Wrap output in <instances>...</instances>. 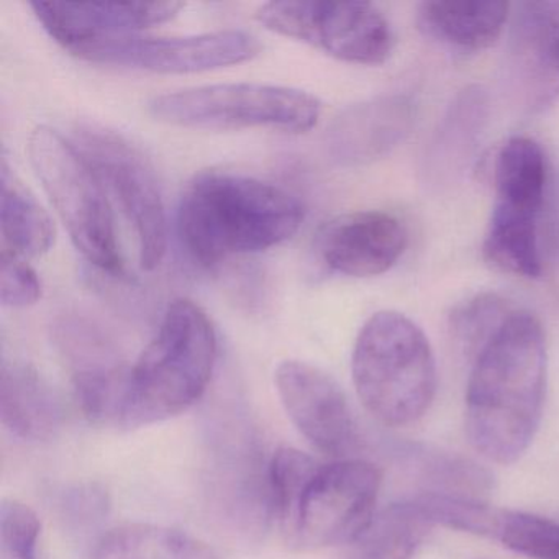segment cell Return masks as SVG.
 Listing matches in <instances>:
<instances>
[{"mask_svg": "<svg viewBox=\"0 0 559 559\" xmlns=\"http://www.w3.org/2000/svg\"><path fill=\"white\" fill-rule=\"evenodd\" d=\"M41 281L34 267L25 263L24 258L2 251L0 267V299L5 307L24 309L41 299Z\"/></svg>", "mask_w": 559, "mask_h": 559, "instance_id": "484cf974", "label": "cell"}, {"mask_svg": "<svg viewBox=\"0 0 559 559\" xmlns=\"http://www.w3.org/2000/svg\"><path fill=\"white\" fill-rule=\"evenodd\" d=\"M510 17L500 0H427L418 8V25L433 40L461 51L492 47Z\"/></svg>", "mask_w": 559, "mask_h": 559, "instance_id": "d6986e66", "label": "cell"}, {"mask_svg": "<svg viewBox=\"0 0 559 559\" xmlns=\"http://www.w3.org/2000/svg\"><path fill=\"white\" fill-rule=\"evenodd\" d=\"M257 19L267 31L346 63L382 64L394 48L391 24L369 2H270L258 9Z\"/></svg>", "mask_w": 559, "mask_h": 559, "instance_id": "30bf717a", "label": "cell"}, {"mask_svg": "<svg viewBox=\"0 0 559 559\" xmlns=\"http://www.w3.org/2000/svg\"><path fill=\"white\" fill-rule=\"evenodd\" d=\"M352 374L362 407L385 427L420 420L437 395L430 342L420 326L392 310L374 313L359 330Z\"/></svg>", "mask_w": 559, "mask_h": 559, "instance_id": "5b68a950", "label": "cell"}, {"mask_svg": "<svg viewBox=\"0 0 559 559\" xmlns=\"http://www.w3.org/2000/svg\"><path fill=\"white\" fill-rule=\"evenodd\" d=\"M512 312L509 304L496 294H480L454 310L451 332L461 348L474 359Z\"/></svg>", "mask_w": 559, "mask_h": 559, "instance_id": "cb8c5ba5", "label": "cell"}, {"mask_svg": "<svg viewBox=\"0 0 559 559\" xmlns=\"http://www.w3.org/2000/svg\"><path fill=\"white\" fill-rule=\"evenodd\" d=\"M545 333L526 310H513L473 359L464 428L490 463H516L535 440L546 397Z\"/></svg>", "mask_w": 559, "mask_h": 559, "instance_id": "6da1fadb", "label": "cell"}, {"mask_svg": "<svg viewBox=\"0 0 559 559\" xmlns=\"http://www.w3.org/2000/svg\"><path fill=\"white\" fill-rule=\"evenodd\" d=\"M73 142L132 225L140 266L156 270L168 250V217L155 169L136 146L109 130L78 127Z\"/></svg>", "mask_w": 559, "mask_h": 559, "instance_id": "9c48e42d", "label": "cell"}, {"mask_svg": "<svg viewBox=\"0 0 559 559\" xmlns=\"http://www.w3.org/2000/svg\"><path fill=\"white\" fill-rule=\"evenodd\" d=\"M543 260L549 258L552 264L559 261V171L552 169L548 201L542 227Z\"/></svg>", "mask_w": 559, "mask_h": 559, "instance_id": "4316f807", "label": "cell"}, {"mask_svg": "<svg viewBox=\"0 0 559 559\" xmlns=\"http://www.w3.org/2000/svg\"><path fill=\"white\" fill-rule=\"evenodd\" d=\"M304 218V202L281 186L240 173L205 171L182 192L176 230L186 253L211 267L280 247Z\"/></svg>", "mask_w": 559, "mask_h": 559, "instance_id": "3957f363", "label": "cell"}, {"mask_svg": "<svg viewBox=\"0 0 559 559\" xmlns=\"http://www.w3.org/2000/svg\"><path fill=\"white\" fill-rule=\"evenodd\" d=\"M0 227L5 250L21 258H38L55 245V225L8 159L0 166Z\"/></svg>", "mask_w": 559, "mask_h": 559, "instance_id": "ffe728a7", "label": "cell"}, {"mask_svg": "<svg viewBox=\"0 0 559 559\" xmlns=\"http://www.w3.org/2000/svg\"><path fill=\"white\" fill-rule=\"evenodd\" d=\"M0 420L19 440L47 441L63 425V407L51 385L31 366L4 365Z\"/></svg>", "mask_w": 559, "mask_h": 559, "instance_id": "ac0fdd59", "label": "cell"}, {"mask_svg": "<svg viewBox=\"0 0 559 559\" xmlns=\"http://www.w3.org/2000/svg\"><path fill=\"white\" fill-rule=\"evenodd\" d=\"M93 559H222L191 533L155 523H127L97 542Z\"/></svg>", "mask_w": 559, "mask_h": 559, "instance_id": "44dd1931", "label": "cell"}, {"mask_svg": "<svg viewBox=\"0 0 559 559\" xmlns=\"http://www.w3.org/2000/svg\"><path fill=\"white\" fill-rule=\"evenodd\" d=\"M407 248V230L395 215L359 211L340 215L320 230L317 253L326 267L352 277L379 276Z\"/></svg>", "mask_w": 559, "mask_h": 559, "instance_id": "5bb4252c", "label": "cell"}, {"mask_svg": "<svg viewBox=\"0 0 559 559\" xmlns=\"http://www.w3.org/2000/svg\"><path fill=\"white\" fill-rule=\"evenodd\" d=\"M45 31L64 50L99 40L133 35L165 24L179 14L181 2H32Z\"/></svg>", "mask_w": 559, "mask_h": 559, "instance_id": "9a60e30c", "label": "cell"}, {"mask_svg": "<svg viewBox=\"0 0 559 559\" xmlns=\"http://www.w3.org/2000/svg\"><path fill=\"white\" fill-rule=\"evenodd\" d=\"M28 156L76 250L103 273L126 276L106 188L76 143L50 127H37L28 139Z\"/></svg>", "mask_w": 559, "mask_h": 559, "instance_id": "52a82bcc", "label": "cell"}, {"mask_svg": "<svg viewBox=\"0 0 559 559\" xmlns=\"http://www.w3.org/2000/svg\"><path fill=\"white\" fill-rule=\"evenodd\" d=\"M552 168L539 143L510 139L493 165V199L484 260L500 273L538 280L545 267L542 227Z\"/></svg>", "mask_w": 559, "mask_h": 559, "instance_id": "8992f818", "label": "cell"}, {"mask_svg": "<svg viewBox=\"0 0 559 559\" xmlns=\"http://www.w3.org/2000/svg\"><path fill=\"white\" fill-rule=\"evenodd\" d=\"M411 96L389 94L343 110L326 130V152L342 166H362L397 148L415 123Z\"/></svg>", "mask_w": 559, "mask_h": 559, "instance_id": "2e32d148", "label": "cell"}, {"mask_svg": "<svg viewBox=\"0 0 559 559\" xmlns=\"http://www.w3.org/2000/svg\"><path fill=\"white\" fill-rule=\"evenodd\" d=\"M506 71L510 91L526 112H543L559 100V0L515 5Z\"/></svg>", "mask_w": 559, "mask_h": 559, "instance_id": "4fadbf2b", "label": "cell"}, {"mask_svg": "<svg viewBox=\"0 0 559 559\" xmlns=\"http://www.w3.org/2000/svg\"><path fill=\"white\" fill-rule=\"evenodd\" d=\"M431 528L407 500L391 503L346 546L345 559H414Z\"/></svg>", "mask_w": 559, "mask_h": 559, "instance_id": "7402d4cb", "label": "cell"}, {"mask_svg": "<svg viewBox=\"0 0 559 559\" xmlns=\"http://www.w3.org/2000/svg\"><path fill=\"white\" fill-rule=\"evenodd\" d=\"M41 522L32 507L14 499L0 506V543L4 559H40Z\"/></svg>", "mask_w": 559, "mask_h": 559, "instance_id": "d4e9b609", "label": "cell"}, {"mask_svg": "<svg viewBox=\"0 0 559 559\" xmlns=\"http://www.w3.org/2000/svg\"><path fill=\"white\" fill-rule=\"evenodd\" d=\"M217 355L207 312L189 299L169 304L158 332L130 366L123 428L159 424L191 408L211 384Z\"/></svg>", "mask_w": 559, "mask_h": 559, "instance_id": "277c9868", "label": "cell"}, {"mask_svg": "<svg viewBox=\"0 0 559 559\" xmlns=\"http://www.w3.org/2000/svg\"><path fill=\"white\" fill-rule=\"evenodd\" d=\"M382 473L349 457L322 464L280 448L267 467V502L284 543L299 551L348 546L378 515Z\"/></svg>", "mask_w": 559, "mask_h": 559, "instance_id": "7a4b0ae2", "label": "cell"}, {"mask_svg": "<svg viewBox=\"0 0 559 559\" xmlns=\"http://www.w3.org/2000/svg\"><path fill=\"white\" fill-rule=\"evenodd\" d=\"M274 384L290 421L317 450L333 460H349L359 450L358 425L335 379L309 362L287 359Z\"/></svg>", "mask_w": 559, "mask_h": 559, "instance_id": "7c38bea8", "label": "cell"}, {"mask_svg": "<svg viewBox=\"0 0 559 559\" xmlns=\"http://www.w3.org/2000/svg\"><path fill=\"white\" fill-rule=\"evenodd\" d=\"M489 538L532 559H559V522L535 513L497 510Z\"/></svg>", "mask_w": 559, "mask_h": 559, "instance_id": "603a6c76", "label": "cell"}, {"mask_svg": "<svg viewBox=\"0 0 559 559\" xmlns=\"http://www.w3.org/2000/svg\"><path fill=\"white\" fill-rule=\"evenodd\" d=\"M159 122L182 129H270L306 133L322 116V103L306 91L273 84L230 83L163 94L150 103Z\"/></svg>", "mask_w": 559, "mask_h": 559, "instance_id": "ba28073f", "label": "cell"}, {"mask_svg": "<svg viewBox=\"0 0 559 559\" xmlns=\"http://www.w3.org/2000/svg\"><path fill=\"white\" fill-rule=\"evenodd\" d=\"M260 51V40L250 32L218 31L191 37L120 35L87 41L71 53L91 63L152 73L189 74L245 63Z\"/></svg>", "mask_w": 559, "mask_h": 559, "instance_id": "8fae6325", "label": "cell"}, {"mask_svg": "<svg viewBox=\"0 0 559 559\" xmlns=\"http://www.w3.org/2000/svg\"><path fill=\"white\" fill-rule=\"evenodd\" d=\"M489 122V96L480 86L457 94L438 123L424 158V175L435 188L453 185L473 162Z\"/></svg>", "mask_w": 559, "mask_h": 559, "instance_id": "e0dca14e", "label": "cell"}]
</instances>
